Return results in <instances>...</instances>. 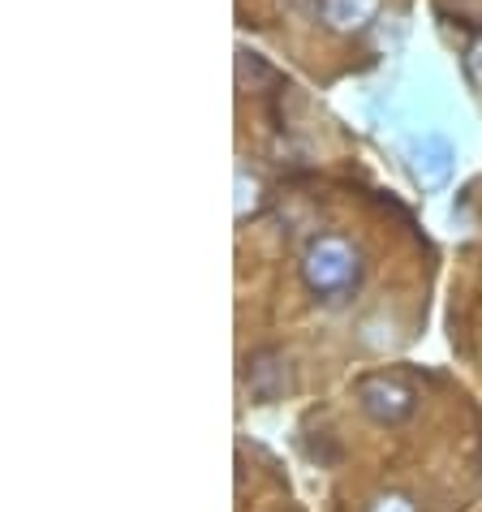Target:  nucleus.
I'll return each mask as SVG.
<instances>
[{"label":"nucleus","instance_id":"4","mask_svg":"<svg viewBox=\"0 0 482 512\" xmlns=\"http://www.w3.org/2000/svg\"><path fill=\"white\" fill-rule=\"evenodd\" d=\"M319 13L336 31H353L375 18V0H319Z\"/></svg>","mask_w":482,"mask_h":512},{"label":"nucleus","instance_id":"2","mask_svg":"<svg viewBox=\"0 0 482 512\" xmlns=\"http://www.w3.org/2000/svg\"><path fill=\"white\" fill-rule=\"evenodd\" d=\"M246 383H250V396L254 401H280L289 392V362L280 349H259L246 358Z\"/></svg>","mask_w":482,"mask_h":512},{"label":"nucleus","instance_id":"3","mask_svg":"<svg viewBox=\"0 0 482 512\" xmlns=\"http://www.w3.org/2000/svg\"><path fill=\"white\" fill-rule=\"evenodd\" d=\"M310 263H323V272H310V284H315L319 293H328L332 289V276L340 284H349L353 280V267H349V250L340 246V241H323V246L310 250Z\"/></svg>","mask_w":482,"mask_h":512},{"label":"nucleus","instance_id":"1","mask_svg":"<svg viewBox=\"0 0 482 512\" xmlns=\"http://www.w3.org/2000/svg\"><path fill=\"white\" fill-rule=\"evenodd\" d=\"M358 396H362V409L379 422H401L409 409H414V388H405L401 379H388V375H375V379H362L358 383Z\"/></svg>","mask_w":482,"mask_h":512}]
</instances>
